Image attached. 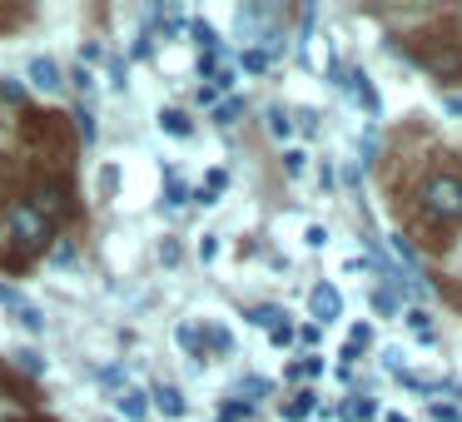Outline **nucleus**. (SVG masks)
Wrapping results in <instances>:
<instances>
[{"label":"nucleus","mask_w":462,"mask_h":422,"mask_svg":"<svg viewBox=\"0 0 462 422\" xmlns=\"http://www.w3.org/2000/svg\"><path fill=\"white\" fill-rule=\"evenodd\" d=\"M15 368H21V372H45V362L35 358L31 348H21V353H15Z\"/></svg>","instance_id":"23"},{"label":"nucleus","mask_w":462,"mask_h":422,"mask_svg":"<svg viewBox=\"0 0 462 422\" xmlns=\"http://www.w3.org/2000/svg\"><path fill=\"white\" fill-rule=\"evenodd\" d=\"M180 348H189L194 358H204V333H199V323H180Z\"/></svg>","instance_id":"16"},{"label":"nucleus","mask_w":462,"mask_h":422,"mask_svg":"<svg viewBox=\"0 0 462 422\" xmlns=\"http://www.w3.org/2000/svg\"><path fill=\"white\" fill-rule=\"evenodd\" d=\"M418 199H422V214H428V219H438V224H457V219H462V174H452V170H432L428 179H422Z\"/></svg>","instance_id":"4"},{"label":"nucleus","mask_w":462,"mask_h":422,"mask_svg":"<svg viewBox=\"0 0 462 422\" xmlns=\"http://www.w3.org/2000/svg\"><path fill=\"white\" fill-rule=\"evenodd\" d=\"M25 75H31V85H35V90H45V95H55L65 85L60 80V65H55L51 55H35V60L25 65Z\"/></svg>","instance_id":"7"},{"label":"nucleus","mask_w":462,"mask_h":422,"mask_svg":"<svg viewBox=\"0 0 462 422\" xmlns=\"http://www.w3.org/2000/svg\"><path fill=\"white\" fill-rule=\"evenodd\" d=\"M115 402H120V412H125L130 422H144V412H150L144 392H134V388H120V398H115Z\"/></svg>","instance_id":"10"},{"label":"nucleus","mask_w":462,"mask_h":422,"mask_svg":"<svg viewBox=\"0 0 462 422\" xmlns=\"http://www.w3.org/2000/svg\"><path fill=\"white\" fill-rule=\"evenodd\" d=\"M239 110H244L239 100H224L219 110H214V120H219V124H234V115H239Z\"/></svg>","instance_id":"28"},{"label":"nucleus","mask_w":462,"mask_h":422,"mask_svg":"<svg viewBox=\"0 0 462 422\" xmlns=\"http://www.w3.org/2000/svg\"><path fill=\"white\" fill-rule=\"evenodd\" d=\"M75 140L95 144V115H90V110H80V115H75Z\"/></svg>","instance_id":"19"},{"label":"nucleus","mask_w":462,"mask_h":422,"mask_svg":"<svg viewBox=\"0 0 462 422\" xmlns=\"http://www.w3.org/2000/svg\"><path fill=\"white\" fill-rule=\"evenodd\" d=\"M289 130H293L289 110H283V105H269V134L273 140H289Z\"/></svg>","instance_id":"15"},{"label":"nucleus","mask_w":462,"mask_h":422,"mask_svg":"<svg viewBox=\"0 0 462 422\" xmlns=\"http://www.w3.org/2000/svg\"><path fill=\"white\" fill-rule=\"evenodd\" d=\"M5 229H11V253H0V263H11V269H25L35 253H45L51 243V219L35 209L31 199H15L5 209Z\"/></svg>","instance_id":"3"},{"label":"nucleus","mask_w":462,"mask_h":422,"mask_svg":"<svg viewBox=\"0 0 462 422\" xmlns=\"http://www.w3.org/2000/svg\"><path fill=\"white\" fill-rule=\"evenodd\" d=\"M432 417L438 422H462V412L452 408V402H432Z\"/></svg>","instance_id":"27"},{"label":"nucleus","mask_w":462,"mask_h":422,"mask_svg":"<svg viewBox=\"0 0 462 422\" xmlns=\"http://www.w3.org/2000/svg\"><path fill=\"white\" fill-rule=\"evenodd\" d=\"M309 313H313L319 323L343 318V293L333 289V283H313V293H309Z\"/></svg>","instance_id":"6"},{"label":"nucleus","mask_w":462,"mask_h":422,"mask_svg":"<svg viewBox=\"0 0 462 422\" xmlns=\"http://www.w3.org/2000/svg\"><path fill=\"white\" fill-rule=\"evenodd\" d=\"M368 412H373V402L358 398V402H348V412H343V417H368Z\"/></svg>","instance_id":"32"},{"label":"nucleus","mask_w":462,"mask_h":422,"mask_svg":"<svg viewBox=\"0 0 462 422\" xmlns=\"http://www.w3.org/2000/svg\"><path fill=\"white\" fill-rule=\"evenodd\" d=\"M184 194H189V189H184V184L170 174V204H184Z\"/></svg>","instance_id":"33"},{"label":"nucleus","mask_w":462,"mask_h":422,"mask_svg":"<svg viewBox=\"0 0 462 422\" xmlns=\"http://www.w3.org/2000/svg\"><path fill=\"white\" fill-rule=\"evenodd\" d=\"M21 422H51V417H21Z\"/></svg>","instance_id":"37"},{"label":"nucleus","mask_w":462,"mask_h":422,"mask_svg":"<svg viewBox=\"0 0 462 422\" xmlns=\"http://www.w3.org/2000/svg\"><path fill=\"white\" fill-rule=\"evenodd\" d=\"M21 140H25V150H31L41 164H51L55 174L70 170L75 144H80V140H75L70 115H60V110H31L21 120Z\"/></svg>","instance_id":"2"},{"label":"nucleus","mask_w":462,"mask_h":422,"mask_svg":"<svg viewBox=\"0 0 462 422\" xmlns=\"http://www.w3.org/2000/svg\"><path fill=\"white\" fill-rule=\"evenodd\" d=\"M35 209L55 224V214H70V189L60 174H35Z\"/></svg>","instance_id":"5"},{"label":"nucleus","mask_w":462,"mask_h":422,"mask_svg":"<svg viewBox=\"0 0 462 422\" xmlns=\"http://www.w3.org/2000/svg\"><path fill=\"white\" fill-rule=\"evenodd\" d=\"M5 199H11V164L0 160V204H5Z\"/></svg>","instance_id":"31"},{"label":"nucleus","mask_w":462,"mask_h":422,"mask_svg":"<svg viewBox=\"0 0 462 422\" xmlns=\"http://www.w3.org/2000/svg\"><path fill=\"white\" fill-rule=\"evenodd\" d=\"M457 392H462V382H457Z\"/></svg>","instance_id":"38"},{"label":"nucleus","mask_w":462,"mask_h":422,"mask_svg":"<svg viewBox=\"0 0 462 422\" xmlns=\"http://www.w3.org/2000/svg\"><path fill=\"white\" fill-rule=\"evenodd\" d=\"M442 293H448V303H457V308H462V289H457V283H442Z\"/></svg>","instance_id":"34"},{"label":"nucleus","mask_w":462,"mask_h":422,"mask_svg":"<svg viewBox=\"0 0 462 422\" xmlns=\"http://www.w3.org/2000/svg\"><path fill=\"white\" fill-rule=\"evenodd\" d=\"M244 70H269V50H244Z\"/></svg>","instance_id":"24"},{"label":"nucleus","mask_w":462,"mask_h":422,"mask_svg":"<svg viewBox=\"0 0 462 422\" xmlns=\"http://www.w3.org/2000/svg\"><path fill=\"white\" fill-rule=\"evenodd\" d=\"M244 412H249V408H244V402H229V408H219V422H239Z\"/></svg>","instance_id":"30"},{"label":"nucleus","mask_w":462,"mask_h":422,"mask_svg":"<svg viewBox=\"0 0 462 422\" xmlns=\"http://www.w3.org/2000/svg\"><path fill=\"white\" fill-rule=\"evenodd\" d=\"M303 243H309V249H323V243H328V229H323V224H309V229H303Z\"/></svg>","instance_id":"26"},{"label":"nucleus","mask_w":462,"mask_h":422,"mask_svg":"<svg viewBox=\"0 0 462 422\" xmlns=\"http://www.w3.org/2000/svg\"><path fill=\"white\" fill-rule=\"evenodd\" d=\"M279 318H283V308H273V303H269V308H254L249 313V323H259V328H269V333L279 328Z\"/></svg>","instance_id":"18"},{"label":"nucleus","mask_w":462,"mask_h":422,"mask_svg":"<svg viewBox=\"0 0 462 422\" xmlns=\"http://www.w3.org/2000/svg\"><path fill=\"white\" fill-rule=\"evenodd\" d=\"M224 184H229V174L214 170V174H209V184H204V194H199V204H214V194H224Z\"/></svg>","instance_id":"20"},{"label":"nucleus","mask_w":462,"mask_h":422,"mask_svg":"<svg viewBox=\"0 0 462 422\" xmlns=\"http://www.w3.org/2000/svg\"><path fill=\"white\" fill-rule=\"evenodd\" d=\"M402 50H408V60L422 65L432 80L462 85V31L457 25H422V31H412L408 41H402Z\"/></svg>","instance_id":"1"},{"label":"nucleus","mask_w":462,"mask_h":422,"mask_svg":"<svg viewBox=\"0 0 462 422\" xmlns=\"http://www.w3.org/2000/svg\"><path fill=\"white\" fill-rule=\"evenodd\" d=\"M214 253H219V234H204V239H199V259L209 263Z\"/></svg>","instance_id":"29"},{"label":"nucleus","mask_w":462,"mask_h":422,"mask_svg":"<svg viewBox=\"0 0 462 422\" xmlns=\"http://www.w3.org/2000/svg\"><path fill=\"white\" fill-rule=\"evenodd\" d=\"M448 115H457V120H462V95H448Z\"/></svg>","instance_id":"35"},{"label":"nucleus","mask_w":462,"mask_h":422,"mask_svg":"<svg viewBox=\"0 0 462 422\" xmlns=\"http://www.w3.org/2000/svg\"><path fill=\"white\" fill-rule=\"evenodd\" d=\"M289 372H293V378H319V372H323V358H299Z\"/></svg>","instance_id":"22"},{"label":"nucleus","mask_w":462,"mask_h":422,"mask_svg":"<svg viewBox=\"0 0 462 422\" xmlns=\"http://www.w3.org/2000/svg\"><path fill=\"white\" fill-rule=\"evenodd\" d=\"M154 402H160L164 417H184V408H189V402H184V392L174 388V382H160V388H154Z\"/></svg>","instance_id":"8"},{"label":"nucleus","mask_w":462,"mask_h":422,"mask_svg":"<svg viewBox=\"0 0 462 422\" xmlns=\"http://www.w3.org/2000/svg\"><path fill=\"white\" fill-rule=\"evenodd\" d=\"M402 323H408V328H412V338H422V343H432V338H438V328H432V318H428L422 308H408V313H402Z\"/></svg>","instance_id":"11"},{"label":"nucleus","mask_w":462,"mask_h":422,"mask_svg":"<svg viewBox=\"0 0 462 422\" xmlns=\"http://www.w3.org/2000/svg\"><path fill=\"white\" fill-rule=\"evenodd\" d=\"M388 422H408V417H402V412H388Z\"/></svg>","instance_id":"36"},{"label":"nucleus","mask_w":462,"mask_h":422,"mask_svg":"<svg viewBox=\"0 0 462 422\" xmlns=\"http://www.w3.org/2000/svg\"><path fill=\"white\" fill-rule=\"evenodd\" d=\"M313 408H319V398H313V392L303 388V392H299V398H293V402H283V417H289V422H303V417H309Z\"/></svg>","instance_id":"13"},{"label":"nucleus","mask_w":462,"mask_h":422,"mask_svg":"<svg viewBox=\"0 0 462 422\" xmlns=\"http://www.w3.org/2000/svg\"><path fill=\"white\" fill-rule=\"evenodd\" d=\"M373 313H383V318H393V313H398V298H393L388 289H378V293H373Z\"/></svg>","instance_id":"21"},{"label":"nucleus","mask_w":462,"mask_h":422,"mask_svg":"<svg viewBox=\"0 0 462 422\" xmlns=\"http://www.w3.org/2000/svg\"><path fill=\"white\" fill-rule=\"evenodd\" d=\"M194 41L204 45V50H214L219 45V35H214V25H204V21H194Z\"/></svg>","instance_id":"25"},{"label":"nucleus","mask_w":462,"mask_h":422,"mask_svg":"<svg viewBox=\"0 0 462 422\" xmlns=\"http://www.w3.org/2000/svg\"><path fill=\"white\" fill-rule=\"evenodd\" d=\"M348 90L358 95V105H363V110H373V115H378V95H373L368 75H358V70H353V75H348Z\"/></svg>","instance_id":"12"},{"label":"nucleus","mask_w":462,"mask_h":422,"mask_svg":"<svg viewBox=\"0 0 462 422\" xmlns=\"http://www.w3.org/2000/svg\"><path fill=\"white\" fill-rule=\"evenodd\" d=\"M160 130L174 134V140H189V134H194V120H189L184 110H164V115H160Z\"/></svg>","instance_id":"9"},{"label":"nucleus","mask_w":462,"mask_h":422,"mask_svg":"<svg viewBox=\"0 0 462 422\" xmlns=\"http://www.w3.org/2000/svg\"><path fill=\"white\" fill-rule=\"evenodd\" d=\"M25 21H31V11H25V5H5V0H0V35L15 31V25H25Z\"/></svg>","instance_id":"14"},{"label":"nucleus","mask_w":462,"mask_h":422,"mask_svg":"<svg viewBox=\"0 0 462 422\" xmlns=\"http://www.w3.org/2000/svg\"><path fill=\"white\" fill-rule=\"evenodd\" d=\"M303 170H309V154H303V150H283V174H289V179H299Z\"/></svg>","instance_id":"17"}]
</instances>
